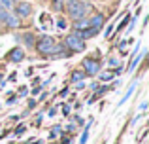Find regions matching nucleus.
I'll use <instances>...</instances> for the list:
<instances>
[{
  "label": "nucleus",
  "mask_w": 149,
  "mask_h": 144,
  "mask_svg": "<svg viewBox=\"0 0 149 144\" xmlns=\"http://www.w3.org/2000/svg\"><path fill=\"white\" fill-rule=\"evenodd\" d=\"M102 25H104V15H102V13H96L95 17L89 21V27H91V29H96V30H98Z\"/></svg>",
  "instance_id": "423d86ee"
},
{
  "label": "nucleus",
  "mask_w": 149,
  "mask_h": 144,
  "mask_svg": "<svg viewBox=\"0 0 149 144\" xmlns=\"http://www.w3.org/2000/svg\"><path fill=\"white\" fill-rule=\"evenodd\" d=\"M0 84H2V76H0Z\"/></svg>",
  "instance_id": "6ab92c4d"
},
{
  "label": "nucleus",
  "mask_w": 149,
  "mask_h": 144,
  "mask_svg": "<svg viewBox=\"0 0 149 144\" xmlns=\"http://www.w3.org/2000/svg\"><path fill=\"white\" fill-rule=\"evenodd\" d=\"M66 46H68L72 51H83L85 49V40H81L79 34H70L66 38Z\"/></svg>",
  "instance_id": "7ed1b4c3"
},
{
  "label": "nucleus",
  "mask_w": 149,
  "mask_h": 144,
  "mask_svg": "<svg viewBox=\"0 0 149 144\" xmlns=\"http://www.w3.org/2000/svg\"><path fill=\"white\" fill-rule=\"evenodd\" d=\"M87 137H89V127H87V129H85L83 137H81V144H85V142H87Z\"/></svg>",
  "instance_id": "2eb2a0df"
},
{
  "label": "nucleus",
  "mask_w": 149,
  "mask_h": 144,
  "mask_svg": "<svg viewBox=\"0 0 149 144\" xmlns=\"http://www.w3.org/2000/svg\"><path fill=\"white\" fill-rule=\"evenodd\" d=\"M57 27H58V29H64V27H66V23H64V19H58V23H57Z\"/></svg>",
  "instance_id": "f3484780"
},
{
  "label": "nucleus",
  "mask_w": 149,
  "mask_h": 144,
  "mask_svg": "<svg viewBox=\"0 0 149 144\" xmlns=\"http://www.w3.org/2000/svg\"><path fill=\"white\" fill-rule=\"evenodd\" d=\"M15 11H17L19 17H29V15L32 13V6H30L29 2H21L17 8H15Z\"/></svg>",
  "instance_id": "39448f33"
},
{
  "label": "nucleus",
  "mask_w": 149,
  "mask_h": 144,
  "mask_svg": "<svg viewBox=\"0 0 149 144\" xmlns=\"http://www.w3.org/2000/svg\"><path fill=\"white\" fill-rule=\"evenodd\" d=\"M83 78H85L83 72H74V74H72V81H81Z\"/></svg>",
  "instance_id": "9b49d317"
},
{
  "label": "nucleus",
  "mask_w": 149,
  "mask_h": 144,
  "mask_svg": "<svg viewBox=\"0 0 149 144\" xmlns=\"http://www.w3.org/2000/svg\"><path fill=\"white\" fill-rule=\"evenodd\" d=\"M83 67H85V72L91 74V76H95V74H98V68H100V63L95 59H85L83 61Z\"/></svg>",
  "instance_id": "20e7f679"
},
{
  "label": "nucleus",
  "mask_w": 149,
  "mask_h": 144,
  "mask_svg": "<svg viewBox=\"0 0 149 144\" xmlns=\"http://www.w3.org/2000/svg\"><path fill=\"white\" fill-rule=\"evenodd\" d=\"M10 59L13 61V63H19V61H23V59H25V53H23V49H19V48L11 49V53H10Z\"/></svg>",
  "instance_id": "0eeeda50"
},
{
  "label": "nucleus",
  "mask_w": 149,
  "mask_h": 144,
  "mask_svg": "<svg viewBox=\"0 0 149 144\" xmlns=\"http://www.w3.org/2000/svg\"><path fill=\"white\" fill-rule=\"evenodd\" d=\"M6 15H8V10L2 6V4H0V21H4V19H6Z\"/></svg>",
  "instance_id": "ddd939ff"
},
{
  "label": "nucleus",
  "mask_w": 149,
  "mask_h": 144,
  "mask_svg": "<svg viewBox=\"0 0 149 144\" xmlns=\"http://www.w3.org/2000/svg\"><path fill=\"white\" fill-rule=\"evenodd\" d=\"M127 23H128V17H127V19H125V21H123V23H119V30H121V29H123V27H125V25H127Z\"/></svg>",
  "instance_id": "a211bd4d"
},
{
  "label": "nucleus",
  "mask_w": 149,
  "mask_h": 144,
  "mask_svg": "<svg viewBox=\"0 0 149 144\" xmlns=\"http://www.w3.org/2000/svg\"><path fill=\"white\" fill-rule=\"evenodd\" d=\"M142 57H143V53H138V55H136V57H134V59H132V61H130V65H128V70H130V72H132V70H134V68H136V65H138V63H140V59H142Z\"/></svg>",
  "instance_id": "9d476101"
},
{
  "label": "nucleus",
  "mask_w": 149,
  "mask_h": 144,
  "mask_svg": "<svg viewBox=\"0 0 149 144\" xmlns=\"http://www.w3.org/2000/svg\"><path fill=\"white\" fill-rule=\"evenodd\" d=\"M113 78V74L111 72H106V74H100V80L102 81H108V80H111Z\"/></svg>",
  "instance_id": "4468645a"
},
{
  "label": "nucleus",
  "mask_w": 149,
  "mask_h": 144,
  "mask_svg": "<svg viewBox=\"0 0 149 144\" xmlns=\"http://www.w3.org/2000/svg\"><path fill=\"white\" fill-rule=\"evenodd\" d=\"M4 23H6L8 27H11V29H17V27H19V19H17V17H13V15H10V13L6 15Z\"/></svg>",
  "instance_id": "6e6552de"
},
{
  "label": "nucleus",
  "mask_w": 149,
  "mask_h": 144,
  "mask_svg": "<svg viewBox=\"0 0 149 144\" xmlns=\"http://www.w3.org/2000/svg\"><path fill=\"white\" fill-rule=\"evenodd\" d=\"M23 38H25V42H26V44H34V40H32V36H30V34H26V36H23Z\"/></svg>",
  "instance_id": "dca6fc26"
},
{
  "label": "nucleus",
  "mask_w": 149,
  "mask_h": 144,
  "mask_svg": "<svg viewBox=\"0 0 149 144\" xmlns=\"http://www.w3.org/2000/svg\"><path fill=\"white\" fill-rule=\"evenodd\" d=\"M68 11L72 15V19H83L87 13V6L79 0H68Z\"/></svg>",
  "instance_id": "f257e3e1"
},
{
  "label": "nucleus",
  "mask_w": 149,
  "mask_h": 144,
  "mask_svg": "<svg viewBox=\"0 0 149 144\" xmlns=\"http://www.w3.org/2000/svg\"><path fill=\"white\" fill-rule=\"evenodd\" d=\"M0 4H2L6 10H11V8H13V0H0Z\"/></svg>",
  "instance_id": "f8f14e48"
},
{
  "label": "nucleus",
  "mask_w": 149,
  "mask_h": 144,
  "mask_svg": "<svg viewBox=\"0 0 149 144\" xmlns=\"http://www.w3.org/2000/svg\"><path fill=\"white\" fill-rule=\"evenodd\" d=\"M74 29H76V30H85V29H89V21H85V19H76V23H74Z\"/></svg>",
  "instance_id": "1a4fd4ad"
},
{
  "label": "nucleus",
  "mask_w": 149,
  "mask_h": 144,
  "mask_svg": "<svg viewBox=\"0 0 149 144\" xmlns=\"http://www.w3.org/2000/svg\"><path fill=\"white\" fill-rule=\"evenodd\" d=\"M55 48H57V46H55V40L51 36H42L40 40L36 42V49L40 53H45V55H47V53H53Z\"/></svg>",
  "instance_id": "f03ea898"
}]
</instances>
